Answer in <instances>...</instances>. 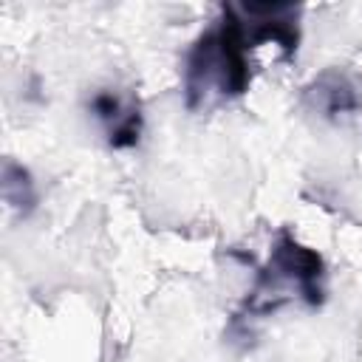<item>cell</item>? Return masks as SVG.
<instances>
[{
    "label": "cell",
    "instance_id": "obj_2",
    "mask_svg": "<svg viewBox=\"0 0 362 362\" xmlns=\"http://www.w3.org/2000/svg\"><path fill=\"white\" fill-rule=\"evenodd\" d=\"M215 40H218V93L223 99L243 96L252 82V68L246 57L249 37L235 6H221Z\"/></svg>",
    "mask_w": 362,
    "mask_h": 362
},
{
    "label": "cell",
    "instance_id": "obj_5",
    "mask_svg": "<svg viewBox=\"0 0 362 362\" xmlns=\"http://www.w3.org/2000/svg\"><path fill=\"white\" fill-rule=\"evenodd\" d=\"M303 99L311 110L328 116V119H339V116H348L354 110H359V96H356V88L354 82L337 71V68H328L322 74H317L305 88H303Z\"/></svg>",
    "mask_w": 362,
    "mask_h": 362
},
{
    "label": "cell",
    "instance_id": "obj_8",
    "mask_svg": "<svg viewBox=\"0 0 362 362\" xmlns=\"http://www.w3.org/2000/svg\"><path fill=\"white\" fill-rule=\"evenodd\" d=\"M139 136H141V113L139 107L113 130H107V144L113 150H124V147H136L139 144Z\"/></svg>",
    "mask_w": 362,
    "mask_h": 362
},
{
    "label": "cell",
    "instance_id": "obj_7",
    "mask_svg": "<svg viewBox=\"0 0 362 362\" xmlns=\"http://www.w3.org/2000/svg\"><path fill=\"white\" fill-rule=\"evenodd\" d=\"M136 107H139V105H124L113 90H99V93L90 99V110H93V116L102 119V122L107 124V130L119 127Z\"/></svg>",
    "mask_w": 362,
    "mask_h": 362
},
{
    "label": "cell",
    "instance_id": "obj_1",
    "mask_svg": "<svg viewBox=\"0 0 362 362\" xmlns=\"http://www.w3.org/2000/svg\"><path fill=\"white\" fill-rule=\"evenodd\" d=\"M272 280L294 283L308 308H320L325 300V260L320 252L303 246L291 232L280 229L272 243V257L263 269Z\"/></svg>",
    "mask_w": 362,
    "mask_h": 362
},
{
    "label": "cell",
    "instance_id": "obj_6",
    "mask_svg": "<svg viewBox=\"0 0 362 362\" xmlns=\"http://www.w3.org/2000/svg\"><path fill=\"white\" fill-rule=\"evenodd\" d=\"M0 189H3L6 204H8L20 218H28V215L37 209V184H34L28 167H23L20 161H14V158H6V161H3Z\"/></svg>",
    "mask_w": 362,
    "mask_h": 362
},
{
    "label": "cell",
    "instance_id": "obj_3",
    "mask_svg": "<svg viewBox=\"0 0 362 362\" xmlns=\"http://www.w3.org/2000/svg\"><path fill=\"white\" fill-rule=\"evenodd\" d=\"M240 20L246 25V37H249V48L260 45V42H277L283 48V57L291 59L297 54V42H300V6H288V3H274V6H243Z\"/></svg>",
    "mask_w": 362,
    "mask_h": 362
},
{
    "label": "cell",
    "instance_id": "obj_4",
    "mask_svg": "<svg viewBox=\"0 0 362 362\" xmlns=\"http://www.w3.org/2000/svg\"><path fill=\"white\" fill-rule=\"evenodd\" d=\"M218 90V40L215 28L204 31L184 62V105L187 110H198L206 105L209 90Z\"/></svg>",
    "mask_w": 362,
    "mask_h": 362
}]
</instances>
